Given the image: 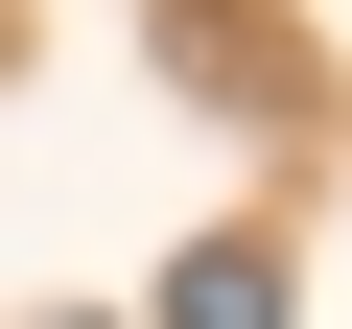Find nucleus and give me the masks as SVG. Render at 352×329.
Listing matches in <instances>:
<instances>
[{
	"label": "nucleus",
	"instance_id": "1",
	"mask_svg": "<svg viewBox=\"0 0 352 329\" xmlns=\"http://www.w3.org/2000/svg\"><path fill=\"white\" fill-rule=\"evenodd\" d=\"M164 329H282V235H188L164 259Z\"/></svg>",
	"mask_w": 352,
	"mask_h": 329
}]
</instances>
